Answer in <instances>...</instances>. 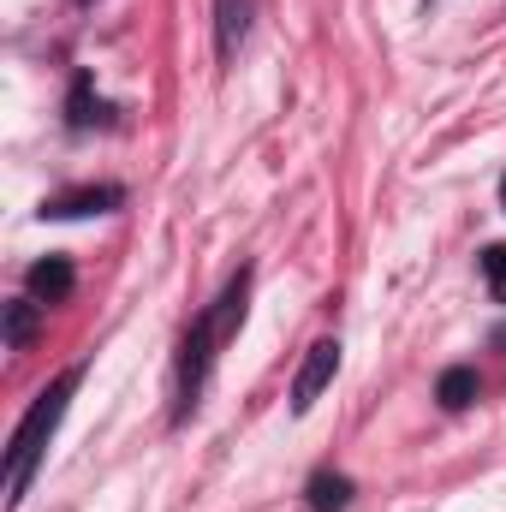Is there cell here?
Instances as JSON below:
<instances>
[{"instance_id": "ba28073f", "label": "cell", "mask_w": 506, "mask_h": 512, "mask_svg": "<svg viewBox=\"0 0 506 512\" xmlns=\"http://www.w3.org/2000/svg\"><path fill=\"white\" fill-rule=\"evenodd\" d=\"M245 24H251V0H221V54L245 42Z\"/></svg>"}, {"instance_id": "277c9868", "label": "cell", "mask_w": 506, "mask_h": 512, "mask_svg": "<svg viewBox=\"0 0 506 512\" xmlns=\"http://www.w3.org/2000/svg\"><path fill=\"white\" fill-rule=\"evenodd\" d=\"M114 203H120V185H96V191H66V197L42 203V215L72 221V215H102V209H114Z\"/></svg>"}, {"instance_id": "6da1fadb", "label": "cell", "mask_w": 506, "mask_h": 512, "mask_svg": "<svg viewBox=\"0 0 506 512\" xmlns=\"http://www.w3.org/2000/svg\"><path fill=\"white\" fill-rule=\"evenodd\" d=\"M72 387H78V370H66L54 387H42V393H36V405L24 411V423L12 429V447H6V507H18V501H24L30 471H36V459L48 453V441H54V429H60V417H66Z\"/></svg>"}, {"instance_id": "8fae6325", "label": "cell", "mask_w": 506, "mask_h": 512, "mask_svg": "<svg viewBox=\"0 0 506 512\" xmlns=\"http://www.w3.org/2000/svg\"><path fill=\"white\" fill-rule=\"evenodd\" d=\"M501 209H506V179H501Z\"/></svg>"}, {"instance_id": "8992f818", "label": "cell", "mask_w": 506, "mask_h": 512, "mask_svg": "<svg viewBox=\"0 0 506 512\" xmlns=\"http://www.w3.org/2000/svg\"><path fill=\"white\" fill-rule=\"evenodd\" d=\"M346 507H352V483L346 477H334V471L310 477V512H346Z\"/></svg>"}, {"instance_id": "52a82bcc", "label": "cell", "mask_w": 506, "mask_h": 512, "mask_svg": "<svg viewBox=\"0 0 506 512\" xmlns=\"http://www.w3.org/2000/svg\"><path fill=\"white\" fill-rule=\"evenodd\" d=\"M435 399H441L447 411L471 405V399H477V370H447V376H441V387H435Z\"/></svg>"}, {"instance_id": "30bf717a", "label": "cell", "mask_w": 506, "mask_h": 512, "mask_svg": "<svg viewBox=\"0 0 506 512\" xmlns=\"http://www.w3.org/2000/svg\"><path fill=\"white\" fill-rule=\"evenodd\" d=\"M483 286L495 292V304H506V245H489L483 251Z\"/></svg>"}, {"instance_id": "7a4b0ae2", "label": "cell", "mask_w": 506, "mask_h": 512, "mask_svg": "<svg viewBox=\"0 0 506 512\" xmlns=\"http://www.w3.org/2000/svg\"><path fill=\"white\" fill-rule=\"evenodd\" d=\"M245 292H251V274H239V280H227V292L203 310V322L191 328V340H185V358H179V393L185 399H197V387L209 382V364L221 358V346L233 340V328L245 322Z\"/></svg>"}, {"instance_id": "5b68a950", "label": "cell", "mask_w": 506, "mask_h": 512, "mask_svg": "<svg viewBox=\"0 0 506 512\" xmlns=\"http://www.w3.org/2000/svg\"><path fill=\"white\" fill-rule=\"evenodd\" d=\"M30 292L48 298V304H60V298L72 292V262H66V256H42V262L30 268Z\"/></svg>"}, {"instance_id": "3957f363", "label": "cell", "mask_w": 506, "mask_h": 512, "mask_svg": "<svg viewBox=\"0 0 506 512\" xmlns=\"http://www.w3.org/2000/svg\"><path fill=\"white\" fill-rule=\"evenodd\" d=\"M334 370H340V340H316L310 358H304V370H298V382H292V411L298 417L322 399V387L334 382Z\"/></svg>"}, {"instance_id": "9c48e42d", "label": "cell", "mask_w": 506, "mask_h": 512, "mask_svg": "<svg viewBox=\"0 0 506 512\" xmlns=\"http://www.w3.org/2000/svg\"><path fill=\"white\" fill-rule=\"evenodd\" d=\"M36 334V304L30 298H18V304H6V346L12 352H24V340Z\"/></svg>"}]
</instances>
